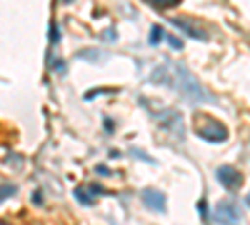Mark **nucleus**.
<instances>
[{
	"instance_id": "12",
	"label": "nucleus",
	"mask_w": 250,
	"mask_h": 225,
	"mask_svg": "<svg viewBox=\"0 0 250 225\" xmlns=\"http://www.w3.org/2000/svg\"><path fill=\"white\" fill-rule=\"evenodd\" d=\"M78 58H93V60H95V58H103V55H100L98 50H80Z\"/></svg>"
},
{
	"instance_id": "10",
	"label": "nucleus",
	"mask_w": 250,
	"mask_h": 225,
	"mask_svg": "<svg viewBox=\"0 0 250 225\" xmlns=\"http://www.w3.org/2000/svg\"><path fill=\"white\" fill-rule=\"evenodd\" d=\"M160 38H163V28L160 25H153V30H150V45H158Z\"/></svg>"
},
{
	"instance_id": "19",
	"label": "nucleus",
	"mask_w": 250,
	"mask_h": 225,
	"mask_svg": "<svg viewBox=\"0 0 250 225\" xmlns=\"http://www.w3.org/2000/svg\"><path fill=\"white\" fill-rule=\"evenodd\" d=\"M113 225H118V223H113Z\"/></svg>"
},
{
	"instance_id": "4",
	"label": "nucleus",
	"mask_w": 250,
	"mask_h": 225,
	"mask_svg": "<svg viewBox=\"0 0 250 225\" xmlns=\"http://www.w3.org/2000/svg\"><path fill=\"white\" fill-rule=\"evenodd\" d=\"M213 218H215V223H220V225H238V223H240L238 205H235V203H228V200L218 203L215 210H213Z\"/></svg>"
},
{
	"instance_id": "18",
	"label": "nucleus",
	"mask_w": 250,
	"mask_h": 225,
	"mask_svg": "<svg viewBox=\"0 0 250 225\" xmlns=\"http://www.w3.org/2000/svg\"><path fill=\"white\" fill-rule=\"evenodd\" d=\"M0 225H10V223H8V220H3V223H0Z\"/></svg>"
},
{
	"instance_id": "1",
	"label": "nucleus",
	"mask_w": 250,
	"mask_h": 225,
	"mask_svg": "<svg viewBox=\"0 0 250 225\" xmlns=\"http://www.w3.org/2000/svg\"><path fill=\"white\" fill-rule=\"evenodd\" d=\"M150 80L158 83V85L175 88L178 93H183L188 100H190V103H205V100H210L208 90L198 83V78L183 63H163L160 68H155L150 73Z\"/></svg>"
},
{
	"instance_id": "13",
	"label": "nucleus",
	"mask_w": 250,
	"mask_h": 225,
	"mask_svg": "<svg viewBox=\"0 0 250 225\" xmlns=\"http://www.w3.org/2000/svg\"><path fill=\"white\" fill-rule=\"evenodd\" d=\"M15 193V185H10V183H3V200H8V195Z\"/></svg>"
},
{
	"instance_id": "11",
	"label": "nucleus",
	"mask_w": 250,
	"mask_h": 225,
	"mask_svg": "<svg viewBox=\"0 0 250 225\" xmlns=\"http://www.w3.org/2000/svg\"><path fill=\"white\" fill-rule=\"evenodd\" d=\"M58 38H60L58 25H55V23H50V43H53V45H58Z\"/></svg>"
},
{
	"instance_id": "14",
	"label": "nucleus",
	"mask_w": 250,
	"mask_h": 225,
	"mask_svg": "<svg viewBox=\"0 0 250 225\" xmlns=\"http://www.w3.org/2000/svg\"><path fill=\"white\" fill-rule=\"evenodd\" d=\"M88 193L95 198V195H105L108 190H105V188H100V185H90V188H88Z\"/></svg>"
},
{
	"instance_id": "3",
	"label": "nucleus",
	"mask_w": 250,
	"mask_h": 225,
	"mask_svg": "<svg viewBox=\"0 0 250 225\" xmlns=\"http://www.w3.org/2000/svg\"><path fill=\"white\" fill-rule=\"evenodd\" d=\"M140 200H143V205L148 208V210H153V213H165V203H168V198H165V193L163 190H158V188H143L140 190Z\"/></svg>"
},
{
	"instance_id": "8",
	"label": "nucleus",
	"mask_w": 250,
	"mask_h": 225,
	"mask_svg": "<svg viewBox=\"0 0 250 225\" xmlns=\"http://www.w3.org/2000/svg\"><path fill=\"white\" fill-rule=\"evenodd\" d=\"M148 3H150V8H155V10H165V8L178 5L180 0H148Z\"/></svg>"
},
{
	"instance_id": "17",
	"label": "nucleus",
	"mask_w": 250,
	"mask_h": 225,
	"mask_svg": "<svg viewBox=\"0 0 250 225\" xmlns=\"http://www.w3.org/2000/svg\"><path fill=\"white\" fill-rule=\"evenodd\" d=\"M245 205H248V208H250V193H248V195H245Z\"/></svg>"
},
{
	"instance_id": "5",
	"label": "nucleus",
	"mask_w": 250,
	"mask_h": 225,
	"mask_svg": "<svg viewBox=\"0 0 250 225\" xmlns=\"http://www.w3.org/2000/svg\"><path fill=\"white\" fill-rule=\"evenodd\" d=\"M215 175H218V183L225 190H238L243 185V173L233 165H220Z\"/></svg>"
},
{
	"instance_id": "7",
	"label": "nucleus",
	"mask_w": 250,
	"mask_h": 225,
	"mask_svg": "<svg viewBox=\"0 0 250 225\" xmlns=\"http://www.w3.org/2000/svg\"><path fill=\"white\" fill-rule=\"evenodd\" d=\"M75 198L83 203V205H93V203H95V198H93L85 188H75Z\"/></svg>"
},
{
	"instance_id": "6",
	"label": "nucleus",
	"mask_w": 250,
	"mask_h": 225,
	"mask_svg": "<svg viewBox=\"0 0 250 225\" xmlns=\"http://www.w3.org/2000/svg\"><path fill=\"white\" fill-rule=\"evenodd\" d=\"M170 23H173L178 30H183L188 38H193V40H208V33L195 23V20H188V18H170Z\"/></svg>"
},
{
	"instance_id": "2",
	"label": "nucleus",
	"mask_w": 250,
	"mask_h": 225,
	"mask_svg": "<svg viewBox=\"0 0 250 225\" xmlns=\"http://www.w3.org/2000/svg\"><path fill=\"white\" fill-rule=\"evenodd\" d=\"M198 135L208 143H225L228 140V128L218 120H203V125H198Z\"/></svg>"
},
{
	"instance_id": "9",
	"label": "nucleus",
	"mask_w": 250,
	"mask_h": 225,
	"mask_svg": "<svg viewBox=\"0 0 250 225\" xmlns=\"http://www.w3.org/2000/svg\"><path fill=\"white\" fill-rule=\"evenodd\" d=\"M165 43H168L173 50H183V43H180V38H175V35H165Z\"/></svg>"
},
{
	"instance_id": "16",
	"label": "nucleus",
	"mask_w": 250,
	"mask_h": 225,
	"mask_svg": "<svg viewBox=\"0 0 250 225\" xmlns=\"http://www.w3.org/2000/svg\"><path fill=\"white\" fill-rule=\"evenodd\" d=\"M103 38H105V40L110 38V40H113V38H115V30H105V33H103Z\"/></svg>"
},
{
	"instance_id": "15",
	"label": "nucleus",
	"mask_w": 250,
	"mask_h": 225,
	"mask_svg": "<svg viewBox=\"0 0 250 225\" xmlns=\"http://www.w3.org/2000/svg\"><path fill=\"white\" fill-rule=\"evenodd\" d=\"M105 130H108V133L115 130V125H113V120H110V118H105Z\"/></svg>"
}]
</instances>
